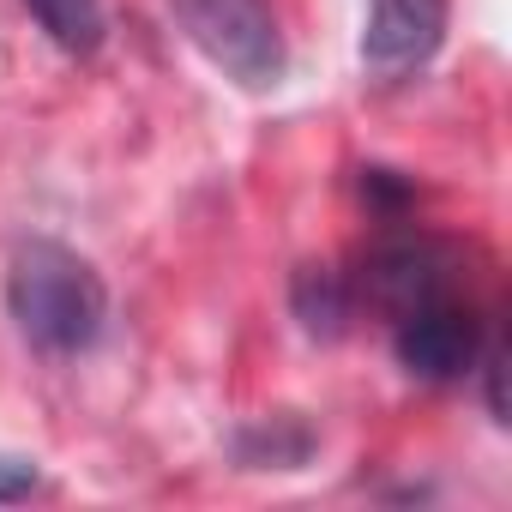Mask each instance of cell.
Masks as SVG:
<instances>
[{
  "label": "cell",
  "mask_w": 512,
  "mask_h": 512,
  "mask_svg": "<svg viewBox=\"0 0 512 512\" xmlns=\"http://www.w3.org/2000/svg\"><path fill=\"white\" fill-rule=\"evenodd\" d=\"M43 488V470L31 458H0V506H13V500H31Z\"/></svg>",
  "instance_id": "cell-9"
},
{
  "label": "cell",
  "mask_w": 512,
  "mask_h": 512,
  "mask_svg": "<svg viewBox=\"0 0 512 512\" xmlns=\"http://www.w3.org/2000/svg\"><path fill=\"white\" fill-rule=\"evenodd\" d=\"M446 43V0H374L362 31V67L380 85L422 73Z\"/></svg>",
  "instance_id": "cell-4"
},
{
  "label": "cell",
  "mask_w": 512,
  "mask_h": 512,
  "mask_svg": "<svg viewBox=\"0 0 512 512\" xmlns=\"http://www.w3.org/2000/svg\"><path fill=\"white\" fill-rule=\"evenodd\" d=\"M7 314L37 356L73 362L91 356L109 332V284L79 247L25 235L7 253Z\"/></svg>",
  "instance_id": "cell-1"
},
{
  "label": "cell",
  "mask_w": 512,
  "mask_h": 512,
  "mask_svg": "<svg viewBox=\"0 0 512 512\" xmlns=\"http://www.w3.org/2000/svg\"><path fill=\"white\" fill-rule=\"evenodd\" d=\"M25 13L37 19V31L73 55V61H91L103 43H109V13L103 0H25Z\"/></svg>",
  "instance_id": "cell-7"
},
{
  "label": "cell",
  "mask_w": 512,
  "mask_h": 512,
  "mask_svg": "<svg viewBox=\"0 0 512 512\" xmlns=\"http://www.w3.org/2000/svg\"><path fill=\"white\" fill-rule=\"evenodd\" d=\"M308 452H314V428L296 416H272L260 428L235 434V458L247 470H296V464H308Z\"/></svg>",
  "instance_id": "cell-8"
},
{
  "label": "cell",
  "mask_w": 512,
  "mask_h": 512,
  "mask_svg": "<svg viewBox=\"0 0 512 512\" xmlns=\"http://www.w3.org/2000/svg\"><path fill=\"white\" fill-rule=\"evenodd\" d=\"M482 344H488V332H482V320H476L458 296L422 302V308L398 314V326H392V356H398V368L416 374V380H428V386L464 380V374L476 368Z\"/></svg>",
  "instance_id": "cell-3"
},
{
  "label": "cell",
  "mask_w": 512,
  "mask_h": 512,
  "mask_svg": "<svg viewBox=\"0 0 512 512\" xmlns=\"http://www.w3.org/2000/svg\"><path fill=\"white\" fill-rule=\"evenodd\" d=\"M181 37L241 91H278L290 73V49L272 0H169Z\"/></svg>",
  "instance_id": "cell-2"
},
{
  "label": "cell",
  "mask_w": 512,
  "mask_h": 512,
  "mask_svg": "<svg viewBox=\"0 0 512 512\" xmlns=\"http://www.w3.org/2000/svg\"><path fill=\"white\" fill-rule=\"evenodd\" d=\"M368 290L380 308L392 314H410L422 302H440V296H458V260L452 247L434 241V235H398V241H380L374 260H368Z\"/></svg>",
  "instance_id": "cell-5"
},
{
  "label": "cell",
  "mask_w": 512,
  "mask_h": 512,
  "mask_svg": "<svg viewBox=\"0 0 512 512\" xmlns=\"http://www.w3.org/2000/svg\"><path fill=\"white\" fill-rule=\"evenodd\" d=\"M362 193H368L380 211L410 205V181H392V169H362Z\"/></svg>",
  "instance_id": "cell-10"
},
{
  "label": "cell",
  "mask_w": 512,
  "mask_h": 512,
  "mask_svg": "<svg viewBox=\"0 0 512 512\" xmlns=\"http://www.w3.org/2000/svg\"><path fill=\"white\" fill-rule=\"evenodd\" d=\"M290 308H296V320H302L308 338L332 344V338H344L350 320H356V290H350V278L332 272V266H302V272L290 278Z\"/></svg>",
  "instance_id": "cell-6"
}]
</instances>
